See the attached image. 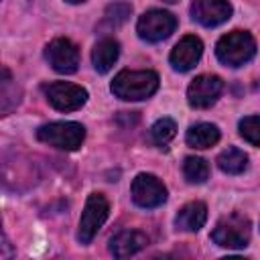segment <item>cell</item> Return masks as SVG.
Here are the masks:
<instances>
[{
    "mask_svg": "<svg viewBox=\"0 0 260 260\" xmlns=\"http://www.w3.org/2000/svg\"><path fill=\"white\" fill-rule=\"evenodd\" d=\"M158 89V75L154 71H120L112 81V93L120 100L138 102L150 98Z\"/></svg>",
    "mask_w": 260,
    "mask_h": 260,
    "instance_id": "6da1fadb",
    "label": "cell"
},
{
    "mask_svg": "<svg viewBox=\"0 0 260 260\" xmlns=\"http://www.w3.org/2000/svg\"><path fill=\"white\" fill-rule=\"evenodd\" d=\"M215 55L223 65L240 67L256 55V43L246 30H232L223 35L215 45Z\"/></svg>",
    "mask_w": 260,
    "mask_h": 260,
    "instance_id": "7a4b0ae2",
    "label": "cell"
},
{
    "mask_svg": "<svg viewBox=\"0 0 260 260\" xmlns=\"http://www.w3.org/2000/svg\"><path fill=\"white\" fill-rule=\"evenodd\" d=\"M37 138L59 150H75L85 138V128L77 122H51L37 130Z\"/></svg>",
    "mask_w": 260,
    "mask_h": 260,
    "instance_id": "3957f363",
    "label": "cell"
},
{
    "mask_svg": "<svg viewBox=\"0 0 260 260\" xmlns=\"http://www.w3.org/2000/svg\"><path fill=\"white\" fill-rule=\"evenodd\" d=\"M250 219L242 213H230L215 223L211 240L221 248H244L250 242Z\"/></svg>",
    "mask_w": 260,
    "mask_h": 260,
    "instance_id": "277c9868",
    "label": "cell"
},
{
    "mask_svg": "<svg viewBox=\"0 0 260 260\" xmlns=\"http://www.w3.org/2000/svg\"><path fill=\"white\" fill-rule=\"evenodd\" d=\"M110 213V203L102 193H91L85 201L81 219H79V232L77 238L81 244H89L93 240V236L98 234V230L104 225V221L108 219Z\"/></svg>",
    "mask_w": 260,
    "mask_h": 260,
    "instance_id": "5b68a950",
    "label": "cell"
},
{
    "mask_svg": "<svg viewBox=\"0 0 260 260\" xmlns=\"http://www.w3.org/2000/svg\"><path fill=\"white\" fill-rule=\"evenodd\" d=\"M43 91H45L49 104L59 112L79 110L87 100V91L81 85L67 83V81H53V83L45 85Z\"/></svg>",
    "mask_w": 260,
    "mask_h": 260,
    "instance_id": "8992f818",
    "label": "cell"
},
{
    "mask_svg": "<svg viewBox=\"0 0 260 260\" xmlns=\"http://www.w3.org/2000/svg\"><path fill=\"white\" fill-rule=\"evenodd\" d=\"M175 28H177V18L167 10H148L138 18V24H136L140 39L148 43H158L171 37Z\"/></svg>",
    "mask_w": 260,
    "mask_h": 260,
    "instance_id": "52a82bcc",
    "label": "cell"
},
{
    "mask_svg": "<svg viewBox=\"0 0 260 260\" xmlns=\"http://www.w3.org/2000/svg\"><path fill=\"white\" fill-rule=\"evenodd\" d=\"M132 199H134L136 205H140L144 209L158 207L167 199V187L154 175L140 173L132 181Z\"/></svg>",
    "mask_w": 260,
    "mask_h": 260,
    "instance_id": "ba28073f",
    "label": "cell"
},
{
    "mask_svg": "<svg viewBox=\"0 0 260 260\" xmlns=\"http://www.w3.org/2000/svg\"><path fill=\"white\" fill-rule=\"evenodd\" d=\"M47 61L59 73H73L79 65V51L69 39H55L47 47Z\"/></svg>",
    "mask_w": 260,
    "mask_h": 260,
    "instance_id": "9c48e42d",
    "label": "cell"
},
{
    "mask_svg": "<svg viewBox=\"0 0 260 260\" xmlns=\"http://www.w3.org/2000/svg\"><path fill=\"white\" fill-rule=\"evenodd\" d=\"M223 89V81L217 75H199L191 81L187 89V100L193 108H209L217 102Z\"/></svg>",
    "mask_w": 260,
    "mask_h": 260,
    "instance_id": "30bf717a",
    "label": "cell"
},
{
    "mask_svg": "<svg viewBox=\"0 0 260 260\" xmlns=\"http://www.w3.org/2000/svg\"><path fill=\"white\" fill-rule=\"evenodd\" d=\"M191 16L203 26H217L232 16V4L228 0H193Z\"/></svg>",
    "mask_w": 260,
    "mask_h": 260,
    "instance_id": "8fae6325",
    "label": "cell"
},
{
    "mask_svg": "<svg viewBox=\"0 0 260 260\" xmlns=\"http://www.w3.org/2000/svg\"><path fill=\"white\" fill-rule=\"evenodd\" d=\"M201 53H203L201 41H199L197 37H193V35H187V37H183V39L175 45V49L171 51L169 61H171V65H173L177 71H189V69H193L195 63L201 59Z\"/></svg>",
    "mask_w": 260,
    "mask_h": 260,
    "instance_id": "7c38bea8",
    "label": "cell"
},
{
    "mask_svg": "<svg viewBox=\"0 0 260 260\" xmlns=\"http://www.w3.org/2000/svg\"><path fill=\"white\" fill-rule=\"evenodd\" d=\"M146 246V236L136 230H122L110 240V252L116 258H126L136 254Z\"/></svg>",
    "mask_w": 260,
    "mask_h": 260,
    "instance_id": "4fadbf2b",
    "label": "cell"
},
{
    "mask_svg": "<svg viewBox=\"0 0 260 260\" xmlns=\"http://www.w3.org/2000/svg\"><path fill=\"white\" fill-rule=\"evenodd\" d=\"M205 219H207V207H205V203L191 201V203H187V205L181 207V211L175 217V223H177L179 230L197 232V230L203 228Z\"/></svg>",
    "mask_w": 260,
    "mask_h": 260,
    "instance_id": "5bb4252c",
    "label": "cell"
},
{
    "mask_svg": "<svg viewBox=\"0 0 260 260\" xmlns=\"http://www.w3.org/2000/svg\"><path fill=\"white\" fill-rule=\"evenodd\" d=\"M118 55H120V45H118V41H114V39H102V41L93 47V53H91V61H93L95 71H100V73L110 71L112 65L116 63Z\"/></svg>",
    "mask_w": 260,
    "mask_h": 260,
    "instance_id": "9a60e30c",
    "label": "cell"
},
{
    "mask_svg": "<svg viewBox=\"0 0 260 260\" xmlns=\"http://www.w3.org/2000/svg\"><path fill=\"white\" fill-rule=\"evenodd\" d=\"M185 140L193 148H209V146H213L219 140V130L213 124L201 122V124H195V126H191L187 130Z\"/></svg>",
    "mask_w": 260,
    "mask_h": 260,
    "instance_id": "2e32d148",
    "label": "cell"
},
{
    "mask_svg": "<svg viewBox=\"0 0 260 260\" xmlns=\"http://www.w3.org/2000/svg\"><path fill=\"white\" fill-rule=\"evenodd\" d=\"M246 165H248V156H246L240 148H236V146L225 148V150L217 156V167H219L223 173H228V175H240V173L246 169Z\"/></svg>",
    "mask_w": 260,
    "mask_h": 260,
    "instance_id": "e0dca14e",
    "label": "cell"
},
{
    "mask_svg": "<svg viewBox=\"0 0 260 260\" xmlns=\"http://www.w3.org/2000/svg\"><path fill=\"white\" fill-rule=\"evenodd\" d=\"M183 173L189 183H203L209 177V165L201 156H187L183 162Z\"/></svg>",
    "mask_w": 260,
    "mask_h": 260,
    "instance_id": "ac0fdd59",
    "label": "cell"
},
{
    "mask_svg": "<svg viewBox=\"0 0 260 260\" xmlns=\"http://www.w3.org/2000/svg\"><path fill=\"white\" fill-rule=\"evenodd\" d=\"M175 134H177V124L171 118H160L150 128V140L156 146H167L175 138Z\"/></svg>",
    "mask_w": 260,
    "mask_h": 260,
    "instance_id": "d6986e66",
    "label": "cell"
},
{
    "mask_svg": "<svg viewBox=\"0 0 260 260\" xmlns=\"http://www.w3.org/2000/svg\"><path fill=\"white\" fill-rule=\"evenodd\" d=\"M240 134L250 144L260 146V116H246L240 120Z\"/></svg>",
    "mask_w": 260,
    "mask_h": 260,
    "instance_id": "ffe728a7",
    "label": "cell"
},
{
    "mask_svg": "<svg viewBox=\"0 0 260 260\" xmlns=\"http://www.w3.org/2000/svg\"><path fill=\"white\" fill-rule=\"evenodd\" d=\"M132 12V6L130 4H124V2H116V4H110L108 10H106V22L110 24H122Z\"/></svg>",
    "mask_w": 260,
    "mask_h": 260,
    "instance_id": "44dd1931",
    "label": "cell"
},
{
    "mask_svg": "<svg viewBox=\"0 0 260 260\" xmlns=\"http://www.w3.org/2000/svg\"><path fill=\"white\" fill-rule=\"evenodd\" d=\"M67 2H71V4H79V2H83V0H67Z\"/></svg>",
    "mask_w": 260,
    "mask_h": 260,
    "instance_id": "7402d4cb",
    "label": "cell"
},
{
    "mask_svg": "<svg viewBox=\"0 0 260 260\" xmlns=\"http://www.w3.org/2000/svg\"><path fill=\"white\" fill-rule=\"evenodd\" d=\"M165 2H169V4H173V2H179V0H165Z\"/></svg>",
    "mask_w": 260,
    "mask_h": 260,
    "instance_id": "603a6c76",
    "label": "cell"
}]
</instances>
